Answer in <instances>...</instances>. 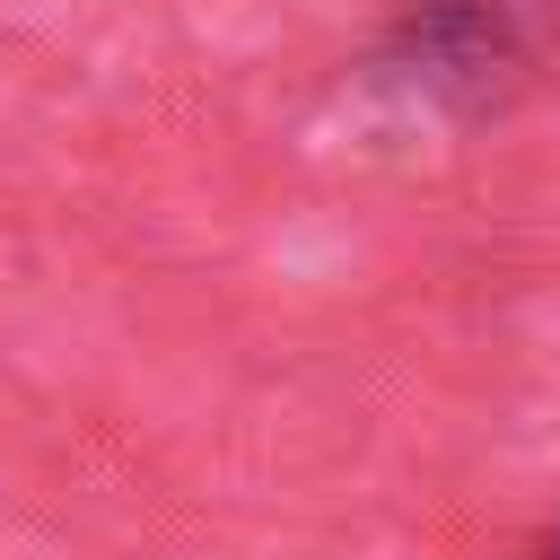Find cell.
<instances>
[{
    "label": "cell",
    "instance_id": "7a4b0ae2",
    "mask_svg": "<svg viewBox=\"0 0 560 560\" xmlns=\"http://www.w3.org/2000/svg\"><path fill=\"white\" fill-rule=\"evenodd\" d=\"M542 560H560V542H551V551H542Z\"/></svg>",
    "mask_w": 560,
    "mask_h": 560
},
{
    "label": "cell",
    "instance_id": "6da1fadb",
    "mask_svg": "<svg viewBox=\"0 0 560 560\" xmlns=\"http://www.w3.org/2000/svg\"><path fill=\"white\" fill-rule=\"evenodd\" d=\"M402 44H411L420 70H438V79H481V70H508V61H516V52H508V18L481 9V0H420L411 26H402Z\"/></svg>",
    "mask_w": 560,
    "mask_h": 560
}]
</instances>
